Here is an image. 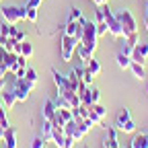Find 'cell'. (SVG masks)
<instances>
[{"label": "cell", "instance_id": "1", "mask_svg": "<svg viewBox=\"0 0 148 148\" xmlns=\"http://www.w3.org/2000/svg\"><path fill=\"white\" fill-rule=\"evenodd\" d=\"M115 16H117L119 25H121L123 37H130V35H136V33H138V23H136V18H134L132 10H127V8H119V12H117Z\"/></svg>", "mask_w": 148, "mask_h": 148}, {"label": "cell", "instance_id": "2", "mask_svg": "<svg viewBox=\"0 0 148 148\" xmlns=\"http://www.w3.org/2000/svg\"><path fill=\"white\" fill-rule=\"evenodd\" d=\"M0 14L8 25H16L27 18V6H2Z\"/></svg>", "mask_w": 148, "mask_h": 148}, {"label": "cell", "instance_id": "3", "mask_svg": "<svg viewBox=\"0 0 148 148\" xmlns=\"http://www.w3.org/2000/svg\"><path fill=\"white\" fill-rule=\"evenodd\" d=\"M103 18H105V25H107V33L111 37H123L121 25L117 21V16L113 14V10L109 8V4H103Z\"/></svg>", "mask_w": 148, "mask_h": 148}, {"label": "cell", "instance_id": "4", "mask_svg": "<svg viewBox=\"0 0 148 148\" xmlns=\"http://www.w3.org/2000/svg\"><path fill=\"white\" fill-rule=\"evenodd\" d=\"M97 39H99V35H97V25H95V23H90V21H86V23H84L82 39H80L78 43L86 45L92 53H95V49H97Z\"/></svg>", "mask_w": 148, "mask_h": 148}, {"label": "cell", "instance_id": "5", "mask_svg": "<svg viewBox=\"0 0 148 148\" xmlns=\"http://www.w3.org/2000/svg\"><path fill=\"white\" fill-rule=\"evenodd\" d=\"M33 90V84L27 80V78H14V86H12V92H14V97L16 101H27L29 99V92Z\"/></svg>", "mask_w": 148, "mask_h": 148}, {"label": "cell", "instance_id": "6", "mask_svg": "<svg viewBox=\"0 0 148 148\" xmlns=\"http://www.w3.org/2000/svg\"><path fill=\"white\" fill-rule=\"evenodd\" d=\"M76 45H78L76 37H72V35H64V37H62V60H64V62H70V60H72Z\"/></svg>", "mask_w": 148, "mask_h": 148}, {"label": "cell", "instance_id": "7", "mask_svg": "<svg viewBox=\"0 0 148 148\" xmlns=\"http://www.w3.org/2000/svg\"><path fill=\"white\" fill-rule=\"evenodd\" d=\"M51 76H53V82H56V86H58V95H64L66 90H76V88H74V86L70 84L68 76L60 74L58 70H51Z\"/></svg>", "mask_w": 148, "mask_h": 148}, {"label": "cell", "instance_id": "8", "mask_svg": "<svg viewBox=\"0 0 148 148\" xmlns=\"http://www.w3.org/2000/svg\"><path fill=\"white\" fill-rule=\"evenodd\" d=\"M64 134L66 136H70V138H74V142H80L84 136H82V132H80V127H78V123L74 121V119H70V121H66V125H64Z\"/></svg>", "mask_w": 148, "mask_h": 148}, {"label": "cell", "instance_id": "9", "mask_svg": "<svg viewBox=\"0 0 148 148\" xmlns=\"http://www.w3.org/2000/svg\"><path fill=\"white\" fill-rule=\"evenodd\" d=\"M146 58H148V41H138L136 43V47H134V53H132V60L134 62H140V64H144L146 62Z\"/></svg>", "mask_w": 148, "mask_h": 148}, {"label": "cell", "instance_id": "10", "mask_svg": "<svg viewBox=\"0 0 148 148\" xmlns=\"http://www.w3.org/2000/svg\"><path fill=\"white\" fill-rule=\"evenodd\" d=\"M2 148H16V127L8 125L4 130V138H2Z\"/></svg>", "mask_w": 148, "mask_h": 148}, {"label": "cell", "instance_id": "11", "mask_svg": "<svg viewBox=\"0 0 148 148\" xmlns=\"http://www.w3.org/2000/svg\"><path fill=\"white\" fill-rule=\"evenodd\" d=\"M56 111H58V107H56L53 99H47L45 105H43V109H41V115H43V119H49L51 121L56 117Z\"/></svg>", "mask_w": 148, "mask_h": 148}, {"label": "cell", "instance_id": "12", "mask_svg": "<svg viewBox=\"0 0 148 148\" xmlns=\"http://www.w3.org/2000/svg\"><path fill=\"white\" fill-rule=\"evenodd\" d=\"M4 66L8 68V74H14L16 70H18V64H16V53H12V51H6V56H4Z\"/></svg>", "mask_w": 148, "mask_h": 148}, {"label": "cell", "instance_id": "13", "mask_svg": "<svg viewBox=\"0 0 148 148\" xmlns=\"http://www.w3.org/2000/svg\"><path fill=\"white\" fill-rule=\"evenodd\" d=\"M76 53H78V58H80V62L86 66L88 62H90V58H92V51L86 47V45H82V43H78L76 45Z\"/></svg>", "mask_w": 148, "mask_h": 148}, {"label": "cell", "instance_id": "14", "mask_svg": "<svg viewBox=\"0 0 148 148\" xmlns=\"http://www.w3.org/2000/svg\"><path fill=\"white\" fill-rule=\"evenodd\" d=\"M51 134H53V123L49 119H43V123H41V138L45 142H51Z\"/></svg>", "mask_w": 148, "mask_h": 148}, {"label": "cell", "instance_id": "15", "mask_svg": "<svg viewBox=\"0 0 148 148\" xmlns=\"http://www.w3.org/2000/svg\"><path fill=\"white\" fill-rule=\"evenodd\" d=\"M130 148H148V134L134 136L132 142H130Z\"/></svg>", "mask_w": 148, "mask_h": 148}, {"label": "cell", "instance_id": "16", "mask_svg": "<svg viewBox=\"0 0 148 148\" xmlns=\"http://www.w3.org/2000/svg\"><path fill=\"white\" fill-rule=\"evenodd\" d=\"M130 70H132V74L138 78V80H144V76H146V70H144V66L140 64V62H134L132 60V66H130Z\"/></svg>", "mask_w": 148, "mask_h": 148}, {"label": "cell", "instance_id": "17", "mask_svg": "<svg viewBox=\"0 0 148 148\" xmlns=\"http://www.w3.org/2000/svg\"><path fill=\"white\" fill-rule=\"evenodd\" d=\"M2 103H4V107H6V109H12V107H14V103H16V97H14L12 88H10L8 92H4V90H2Z\"/></svg>", "mask_w": 148, "mask_h": 148}, {"label": "cell", "instance_id": "18", "mask_svg": "<svg viewBox=\"0 0 148 148\" xmlns=\"http://www.w3.org/2000/svg\"><path fill=\"white\" fill-rule=\"evenodd\" d=\"M117 66L121 68V70H127L130 66H132V56H125V53H117Z\"/></svg>", "mask_w": 148, "mask_h": 148}, {"label": "cell", "instance_id": "19", "mask_svg": "<svg viewBox=\"0 0 148 148\" xmlns=\"http://www.w3.org/2000/svg\"><path fill=\"white\" fill-rule=\"evenodd\" d=\"M78 21H72V18H68V21H66V25H64V35H76V29H78Z\"/></svg>", "mask_w": 148, "mask_h": 148}, {"label": "cell", "instance_id": "20", "mask_svg": "<svg viewBox=\"0 0 148 148\" xmlns=\"http://www.w3.org/2000/svg\"><path fill=\"white\" fill-rule=\"evenodd\" d=\"M130 117H132V113H130V109H125V107H123V111H121V113L117 115V121H115V127H117V132H119V127H121V125H123V123H125V121H127Z\"/></svg>", "mask_w": 148, "mask_h": 148}, {"label": "cell", "instance_id": "21", "mask_svg": "<svg viewBox=\"0 0 148 148\" xmlns=\"http://www.w3.org/2000/svg\"><path fill=\"white\" fill-rule=\"evenodd\" d=\"M86 70H90V74H95V76H99V74H101V64H99V60L90 58V62L86 64Z\"/></svg>", "mask_w": 148, "mask_h": 148}, {"label": "cell", "instance_id": "22", "mask_svg": "<svg viewBox=\"0 0 148 148\" xmlns=\"http://www.w3.org/2000/svg\"><path fill=\"white\" fill-rule=\"evenodd\" d=\"M53 103H56V107H58V109H72L70 101H68L66 97H62V95L56 97V99H53Z\"/></svg>", "mask_w": 148, "mask_h": 148}, {"label": "cell", "instance_id": "23", "mask_svg": "<svg viewBox=\"0 0 148 148\" xmlns=\"http://www.w3.org/2000/svg\"><path fill=\"white\" fill-rule=\"evenodd\" d=\"M119 132H123V134H134V132H136V123H134V119L130 117V119L119 127Z\"/></svg>", "mask_w": 148, "mask_h": 148}, {"label": "cell", "instance_id": "24", "mask_svg": "<svg viewBox=\"0 0 148 148\" xmlns=\"http://www.w3.org/2000/svg\"><path fill=\"white\" fill-rule=\"evenodd\" d=\"M68 18H72V21H82V10L80 8H76V6H74V8H70V14H68Z\"/></svg>", "mask_w": 148, "mask_h": 148}, {"label": "cell", "instance_id": "25", "mask_svg": "<svg viewBox=\"0 0 148 148\" xmlns=\"http://www.w3.org/2000/svg\"><path fill=\"white\" fill-rule=\"evenodd\" d=\"M21 56H25V58H27V60H29V58H31V56H33V45H31V43H29L27 39L23 41V51H21Z\"/></svg>", "mask_w": 148, "mask_h": 148}, {"label": "cell", "instance_id": "26", "mask_svg": "<svg viewBox=\"0 0 148 148\" xmlns=\"http://www.w3.org/2000/svg\"><path fill=\"white\" fill-rule=\"evenodd\" d=\"M25 78L33 84V88H35V84H37V72L33 70V68H27V74H25Z\"/></svg>", "mask_w": 148, "mask_h": 148}, {"label": "cell", "instance_id": "27", "mask_svg": "<svg viewBox=\"0 0 148 148\" xmlns=\"http://www.w3.org/2000/svg\"><path fill=\"white\" fill-rule=\"evenodd\" d=\"M86 86H92V80H95V74H90V70H84V74H82V78H80Z\"/></svg>", "mask_w": 148, "mask_h": 148}, {"label": "cell", "instance_id": "28", "mask_svg": "<svg viewBox=\"0 0 148 148\" xmlns=\"http://www.w3.org/2000/svg\"><path fill=\"white\" fill-rule=\"evenodd\" d=\"M90 109L95 111V113H97L99 117H105V115H107V109H105L101 103H95V105H90Z\"/></svg>", "mask_w": 148, "mask_h": 148}, {"label": "cell", "instance_id": "29", "mask_svg": "<svg viewBox=\"0 0 148 148\" xmlns=\"http://www.w3.org/2000/svg\"><path fill=\"white\" fill-rule=\"evenodd\" d=\"M88 92H90V103H92V105L101 101V90H99V88H92V86H90Z\"/></svg>", "mask_w": 148, "mask_h": 148}, {"label": "cell", "instance_id": "30", "mask_svg": "<svg viewBox=\"0 0 148 148\" xmlns=\"http://www.w3.org/2000/svg\"><path fill=\"white\" fill-rule=\"evenodd\" d=\"M25 6H27V4H25ZM37 16H39V14H37V8H29V6H27V21L37 23Z\"/></svg>", "mask_w": 148, "mask_h": 148}, {"label": "cell", "instance_id": "31", "mask_svg": "<svg viewBox=\"0 0 148 148\" xmlns=\"http://www.w3.org/2000/svg\"><path fill=\"white\" fill-rule=\"evenodd\" d=\"M31 148H45V140H43L41 136L33 138V142H31Z\"/></svg>", "mask_w": 148, "mask_h": 148}, {"label": "cell", "instance_id": "32", "mask_svg": "<svg viewBox=\"0 0 148 148\" xmlns=\"http://www.w3.org/2000/svg\"><path fill=\"white\" fill-rule=\"evenodd\" d=\"M105 18H103V6H97L95 10V23H103Z\"/></svg>", "mask_w": 148, "mask_h": 148}, {"label": "cell", "instance_id": "33", "mask_svg": "<svg viewBox=\"0 0 148 148\" xmlns=\"http://www.w3.org/2000/svg\"><path fill=\"white\" fill-rule=\"evenodd\" d=\"M95 25H97V35H99V37L107 33V25H105V21H103V23H95Z\"/></svg>", "mask_w": 148, "mask_h": 148}, {"label": "cell", "instance_id": "34", "mask_svg": "<svg viewBox=\"0 0 148 148\" xmlns=\"http://www.w3.org/2000/svg\"><path fill=\"white\" fill-rule=\"evenodd\" d=\"M103 148H119V142H111L109 138L103 140Z\"/></svg>", "mask_w": 148, "mask_h": 148}, {"label": "cell", "instance_id": "35", "mask_svg": "<svg viewBox=\"0 0 148 148\" xmlns=\"http://www.w3.org/2000/svg\"><path fill=\"white\" fill-rule=\"evenodd\" d=\"M41 2H43V0H27V6L29 8H39Z\"/></svg>", "mask_w": 148, "mask_h": 148}, {"label": "cell", "instance_id": "36", "mask_svg": "<svg viewBox=\"0 0 148 148\" xmlns=\"http://www.w3.org/2000/svg\"><path fill=\"white\" fill-rule=\"evenodd\" d=\"M8 76V68L4 66V62H0V78H6Z\"/></svg>", "mask_w": 148, "mask_h": 148}, {"label": "cell", "instance_id": "37", "mask_svg": "<svg viewBox=\"0 0 148 148\" xmlns=\"http://www.w3.org/2000/svg\"><path fill=\"white\" fill-rule=\"evenodd\" d=\"M16 33H18V29L14 25H8V37H16Z\"/></svg>", "mask_w": 148, "mask_h": 148}, {"label": "cell", "instance_id": "38", "mask_svg": "<svg viewBox=\"0 0 148 148\" xmlns=\"http://www.w3.org/2000/svg\"><path fill=\"white\" fill-rule=\"evenodd\" d=\"M72 146H74V138L66 136V140H64V148H72Z\"/></svg>", "mask_w": 148, "mask_h": 148}, {"label": "cell", "instance_id": "39", "mask_svg": "<svg viewBox=\"0 0 148 148\" xmlns=\"http://www.w3.org/2000/svg\"><path fill=\"white\" fill-rule=\"evenodd\" d=\"M2 117H6V107H4V103L0 101V119Z\"/></svg>", "mask_w": 148, "mask_h": 148}, {"label": "cell", "instance_id": "40", "mask_svg": "<svg viewBox=\"0 0 148 148\" xmlns=\"http://www.w3.org/2000/svg\"><path fill=\"white\" fill-rule=\"evenodd\" d=\"M14 39H18V41H25V39H27V35H25L23 31H18V33H16V37H14Z\"/></svg>", "mask_w": 148, "mask_h": 148}, {"label": "cell", "instance_id": "41", "mask_svg": "<svg viewBox=\"0 0 148 148\" xmlns=\"http://www.w3.org/2000/svg\"><path fill=\"white\" fill-rule=\"evenodd\" d=\"M6 90V78H0V92Z\"/></svg>", "mask_w": 148, "mask_h": 148}, {"label": "cell", "instance_id": "42", "mask_svg": "<svg viewBox=\"0 0 148 148\" xmlns=\"http://www.w3.org/2000/svg\"><path fill=\"white\" fill-rule=\"evenodd\" d=\"M0 125H2V127L6 130V127H8L10 123H8V119H6V117H2V119H0Z\"/></svg>", "mask_w": 148, "mask_h": 148}, {"label": "cell", "instance_id": "43", "mask_svg": "<svg viewBox=\"0 0 148 148\" xmlns=\"http://www.w3.org/2000/svg\"><path fill=\"white\" fill-rule=\"evenodd\" d=\"M92 2H95L97 6H103V4H107V2H109V0H92Z\"/></svg>", "mask_w": 148, "mask_h": 148}, {"label": "cell", "instance_id": "44", "mask_svg": "<svg viewBox=\"0 0 148 148\" xmlns=\"http://www.w3.org/2000/svg\"><path fill=\"white\" fill-rule=\"evenodd\" d=\"M2 138H4V127L0 125V142H2Z\"/></svg>", "mask_w": 148, "mask_h": 148}, {"label": "cell", "instance_id": "45", "mask_svg": "<svg viewBox=\"0 0 148 148\" xmlns=\"http://www.w3.org/2000/svg\"><path fill=\"white\" fill-rule=\"evenodd\" d=\"M144 23H146V31H148V12H146V18H144Z\"/></svg>", "mask_w": 148, "mask_h": 148}, {"label": "cell", "instance_id": "46", "mask_svg": "<svg viewBox=\"0 0 148 148\" xmlns=\"http://www.w3.org/2000/svg\"><path fill=\"white\" fill-rule=\"evenodd\" d=\"M146 12H148V0H146Z\"/></svg>", "mask_w": 148, "mask_h": 148}, {"label": "cell", "instance_id": "47", "mask_svg": "<svg viewBox=\"0 0 148 148\" xmlns=\"http://www.w3.org/2000/svg\"><path fill=\"white\" fill-rule=\"evenodd\" d=\"M0 45H2V37H0Z\"/></svg>", "mask_w": 148, "mask_h": 148}, {"label": "cell", "instance_id": "48", "mask_svg": "<svg viewBox=\"0 0 148 148\" xmlns=\"http://www.w3.org/2000/svg\"><path fill=\"white\" fill-rule=\"evenodd\" d=\"M146 95H148V88H146Z\"/></svg>", "mask_w": 148, "mask_h": 148}, {"label": "cell", "instance_id": "49", "mask_svg": "<svg viewBox=\"0 0 148 148\" xmlns=\"http://www.w3.org/2000/svg\"><path fill=\"white\" fill-rule=\"evenodd\" d=\"M0 2H2V0H0Z\"/></svg>", "mask_w": 148, "mask_h": 148}, {"label": "cell", "instance_id": "50", "mask_svg": "<svg viewBox=\"0 0 148 148\" xmlns=\"http://www.w3.org/2000/svg\"><path fill=\"white\" fill-rule=\"evenodd\" d=\"M0 148H2V146H0Z\"/></svg>", "mask_w": 148, "mask_h": 148}, {"label": "cell", "instance_id": "51", "mask_svg": "<svg viewBox=\"0 0 148 148\" xmlns=\"http://www.w3.org/2000/svg\"><path fill=\"white\" fill-rule=\"evenodd\" d=\"M146 72H148V70H146Z\"/></svg>", "mask_w": 148, "mask_h": 148}, {"label": "cell", "instance_id": "52", "mask_svg": "<svg viewBox=\"0 0 148 148\" xmlns=\"http://www.w3.org/2000/svg\"><path fill=\"white\" fill-rule=\"evenodd\" d=\"M119 148H121V146H119Z\"/></svg>", "mask_w": 148, "mask_h": 148}]
</instances>
